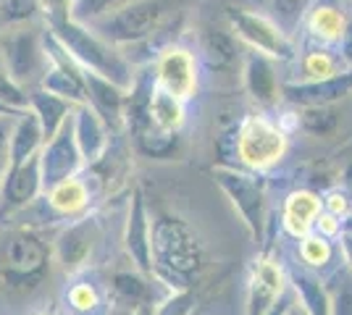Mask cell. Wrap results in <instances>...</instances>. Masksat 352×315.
Listing matches in <instances>:
<instances>
[{"label": "cell", "mask_w": 352, "mask_h": 315, "mask_svg": "<svg viewBox=\"0 0 352 315\" xmlns=\"http://www.w3.org/2000/svg\"><path fill=\"white\" fill-rule=\"evenodd\" d=\"M153 279L168 289H187L190 276L203 263L200 242L192 229L176 215H158L150 221Z\"/></svg>", "instance_id": "1"}, {"label": "cell", "mask_w": 352, "mask_h": 315, "mask_svg": "<svg viewBox=\"0 0 352 315\" xmlns=\"http://www.w3.org/2000/svg\"><path fill=\"white\" fill-rule=\"evenodd\" d=\"M58 37V43L72 56L79 69H87L95 74L111 79L113 84H118L121 90H129L134 82V66L126 60V56L121 53V47L111 45L108 40H103L100 34L89 30L87 24H79V21H63L56 27H47Z\"/></svg>", "instance_id": "2"}, {"label": "cell", "mask_w": 352, "mask_h": 315, "mask_svg": "<svg viewBox=\"0 0 352 315\" xmlns=\"http://www.w3.org/2000/svg\"><path fill=\"white\" fill-rule=\"evenodd\" d=\"M53 266V250L50 244L34 231V229H16L3 244V263H0V281L3 286L19 294L30 297L45 284Z\"/></svg>", "instance_id": "3"}, {"label": "cell", "mask_w": 352, "mask_h": 315, "mask_svg": "<svg viewBox=\"0 0 352 315\" xmlns=\"http://www.w3.org/2000/svg\"><path fill=\"white\" fill-rule=\"evenodd\" d=\"M43 34V21L0 27V53H3L6 74L27 90H34L40 84L43 74L47 71V53H45Z\"/></svg>", "instance_id": "4"}, {"label": "cell", "mask_w": 352, "mask_h": 315, "mask_svg": "<svg viewBox=\"0 0 352 315\" xmlns=\"http://www.w3.org/2000/svg\"><path fill=\"white\" fill-rule=\"evenodd\" d=\"M166 5L163 0H134L129 5L118 8L113 14H105L87 27L95 34H100L111 45L126 47L134 43L147 40L153 32H158L166 24Z\"/></svg>", "instance_id": "5"}, {"label": "cell", "mask_w": 352, "mask_h": 315, "mask_svg": "<svg viewBox=\"0 0 352 315\" xmlns=\"http://www.w3.org/2000/svg\"><path fill=\"white\" fill-rule=\"evenodd\" d=\"M213 179L226 197L232 200V205L239 210L242 221L248 226L250 237L255 242L263 240L265 229V187L261 179L242 174L232 165H216L213 168Z\"/></svg>", "instance_id": "6"}, {"label": "cell", "mask_w": 352, "mask_h": 315, "mask_svg": "<svg viewBox=\"0 0 352 315\" xmlns=\"http://www.w3.org/2000/svg\"><path fill=\"white\" fill-rule=\"evenodd\" d=\"M100 240V221L89 210L79 218H72L60 226L58 237L53 240V263L66 276H74L79 270L89 268V257L95 253V244Z\"/></svg>", "instance_id": "7"}, {"label": "cell", "mask_w": 352, "mask_h": 315, "mask_svg": "<svg viewBox=\"0 0 352 315\" xmlns=\"http://www.w3.org/2000/svg\"><path fill=\"white\" fill-rule=\"evenodd\" d=\"M236 150L239 158L255 168V171H265L274 163H279L281 155L287 152V135L279 126H274L271 121L252 116L239 126V137H236Z\"/></svg>", "instance_id": "8"}, {"label": "cell", "mask_w": 352, "mask_h": 315, "mask_svg": "<svg viewBox=\"0 0 352 315\" xmlns=\"http://www.w3.org/2000/svg\"><path fill=\"white\" fill-rule=\"evenodd\" d=\"M226 16H229V24L236 32V37L245 40L252 50L271 56V58H292V43L271 19L250 14L242 8H226Z\"/></svg>", "instance_id": "9"}, {"label": "cell", "mask_w": 352, "mask_h": 315, "mask_svg": "<svg viewBox=\"0 0 352 315\" xmlns=\"http://www.w3.org/2000/svg\"><path fill=\"white\" fill-rule=\"evenodd\" d=\"M85 168V161L79 155V148L74 142V132H72V116L69 121L60 126L56 135L50 137L40 150V171H43V195L60 184L63 179H72L76 174H82Z\"/></svg>", "instance_id": "10"}, {"label": "cell", "mask_w": 352, "mask_h": 315, "mask_svg": "<svg viewBox=\"0 0 352 315\" xmlns=\"http://www.w3.org/2000/svg\"><path fill=\"white\" fill-rule=\"evenodd\" d=\"M155 84L158 90L174 95L176 100H190L197 90V60L187 47L168 45L155 60Z\"/></svg>", "instance_id": "11"}, {"label": "cell", "mask_w": 352, "mask_h": 315, "mask_svg": "<svg viewBox=\"0 0 352 315\" xmlns=\"http://www.w3.org/2000/svg\"><path fill=\"white\" fill-rule=\"evenodd\" d=\"M43 197V171H40V152L32 155L27 163L8 171L0 187V218H11L14 213L32 205Z\"/></svg>", "instance_id": "12"}, {"label": "cell", "mask_w": 352, "mask_h": 315, "mask_svg": "<svg viewBox=\"0 0 352 315\" xmlns=\"http://www.w3.org/2000/svg\"><path fill=\"white\" fill-rule=\"evenodd\" d=\"M60 307L66 315H113V302L108 289L87 276V268L69 276L60 292Z\"/></svg>", "instance_id": "13"}, {"label": "cell", "mask_w": 352, "mask_h": 315, "mask_svg": "<svg viewBox=\"0 0 352 315\" xmlns=\"http://www.w3.org/2000/svg\"><path fill=\"white\" fill-rule=\"evenodd\" d=\"M72 132L85 165H92L95 161H100L105 150L111 148V142H113L111 137H116L108 129V124L87 103H76L72 108Z\"/></svg>", "instance_id": "14"}, {"label": "cell", "mask_w": 352, "mask_h": 315, "mask_svg": "<svg viewBox=\"0 0 352 315\" xmlns=\"http://www.w3.org/2000/svg\"><path fill=\"white\" fill-rule=\"evenodd\" d=\"M124 250L132 257L137 270L153 276V253H150V215H147L142 189H134L129 197L126 224H124Z\"/></svg>", "instance_id": "15"}, {"label": "cell", "mask_w": 352, "mask_h": 315, "mask_svg": "<svg viewBox=\"0 0 352 315\" xmlns=\"http://www.w3.org/2000/svg\"><path fill=\"white\" fill-rule=\"evenodd\" d=\"M82 82H85V103L108 124V129L118 135L124 129V97L126 90H121L111 79L82 69Z\"/></svg>", "instance_id": "16"}, {"label": "cell", "mask_w": 352, "mask_h": 315, "mask_svg": "<svg viewBox=\"0 0 352 315\" xmlns=\"http://www.w3.org/2000/svg\"><path fill=\"white\" fill-rule=\"evenodd\" d=\"M45 205L58 221H72L92 210V187L87 184L85 174H76L72 179H63L60 184L50 187L43 195Z\"/></svg>", "instance_id": "17"}, {"label": "cell", "mask_w": 352, "mask_h": 315, "mask_svg": "<svg viewBox=\"0 0 352 315\" xmlns=\"http://www.w3.org/2000/svg\"><path fill=\"white\" fill-rule=\"evenodd\" d=\"M281 92H284V97L292 105H302V108H310V105H331L352 92V69L350 71H339V74L329 76V79L284 84Z\"/></svg>", "instance_id": "18"}, {"label": "cell", "mask_w": 352, "mask_h": 315, "mask_svg": "<svg viewBox=\"0 0 352 315\" xmlns=\"http://www.w3.org/2000/svg\"><path fill=\"white\" fill-rule=\"evenodd\" d=\"M284 289H287V284H284V270L279 263L261 260L252 270V279H250L248 315H265L271 310V305L281 297Z\"/></svg>", "instance_id": "19"}, {"label": "cell", "mask_w": 352, "mask_h": 315, "mask_svg": "<svg viewBox=\"0 0 352 315\" xmlns=\"http://www.w3.org/2000/svg\"><path fill=\"white\" fill-rule=\"evenodd\" d=\"M153 284H155V279H153V276H145L142 270H116V273L111 276L108 294H111V302L124 305L126 310L153 307V305H155Z\"/></svg>", "instance_id": "20"}, {"label": "cell", "mask_w": 352, "mask_h": 315, "mask_svg": "<svg viewBox=\"0 0 352 315\" xmlns=\"http://www.w3.org/2000/svg\"><path fill=\"white\" fill-rule=\"evenodd\" d=\"M45 145V135L43 126L37 116L32 113L30 108L21 110L14 119V126H11V142H8V171L19 168L21 163H27L32 155L43 150ZM8 176V174H6Z\"/></svg>", "instance_id": "21"}, {"label": "cell", "mask_w": 352, "mask_h": 315, "mask_svg": "<svg viewBox=\"0 0 352 315\" xmlns=\"http://www.w3.org/2000/svg\"><path fill=\"white\" fill-rule=\"evenodd\" d=\"M321 197L308 192V189H297L292 195L287 197V202H284V226H287V231L292 234V237H308L313 224H316V218L321 215Z\"/></svg>", "instance_id": "22"}, {"label": "cell", "mask_w": 352, "mask_h": 315, "mask_svg": "<svg viewBox=\"0 0 352 315\" xmlns=\"http://www.w3.org/2000/svg\"><path fill=\"white\" fill-rule=\"evenodd\" d=\"M245 87L248 92L263 105H271L276 100V74H274V66L268 56L258 53V50H250L245 53Z\"/></svg>", "instance_id": "23"}, {"label": "cell", "mask_w": 352, "mask_h": 315, "mask_svg": "<svg viewBox=\"0 0 352 315\" xmlns=\"http://www.w3.org/2000/svg\"><path fill=\"white\" fill-rule=\"evenodd\" d=\"M72 108H74V103L63 100V97H58V95H50V92L37 90V87L30 90V110L37 116L40 126H43L45 142H47V139H50V137L56 135L60 126L69 121Z\"/></svg>", "instance_id": "24"}, {"label": "cell", "mask_w": 352, "mask_h": 315, "mask_svg": "<svg viewBox=\"0 0 352 315\" xmlns=\"http://www.w3.org/2000/svg\"><path fill=\"white\" fill-rule=\"evenodd\" d=\"M289 281L294 286V294L302 300V307L308 315H331L329 313V294L326 286L318 279V273L305 266H292L289 268Z\"/></svg>", "instance_id": "25"}, {"label": "cell", "mask_w": 352, "mask_h": 315, "mask_svg": "<svg viewBox=\"0 0 352 315\" xmlns=\"http://www.w3.org/2000/svg\"><path fill=\"white\" fill-rule=\"evenodd\" d=\"M200 56L213 71H226L236 60V40L229 32L206 30L200 34Z\"/></svg>", "instance_id": "26"}, {"label": "cell", "mask_w": 352, "mask_h": 315, "mask_svg": "<svg viewBox=\"0 0 352 315\" xmlns=\"http://www.w3.org/2000/svg\"><path fill=\"white\" fill-rule=\"evenodd\" d=\"M150 124L161 132L179 135V129L184 126V103L176 100L174 95L158 90V84H155L153 97H150Z\"/></svg>", "instance_id": "27"}, {"label": "cell", "mask_w": 352, "mask_h": 315, "mask_svg": "<svg viewBox=\"0 0 352 315\" xmlns=\"http://www.w3.org/2000/svg\"><path fill=\"white\" fill-rule=\"evenodd\" d=\"M132 142L134 148L142 155H147V158H166V155H171L176 150V135L161 132L153 124L147 129H142V132L132 135Z\"/></svg>", "instance_id": "28"}, {"label": "cell", "mask_w": 352, "mask_h": 315, "mask_svg": "<svg viewBox=\"0 0 352 315\" xmlns=\"http://www.w3.org/2000/svg\"><path fill=\"white\" fill-rule=\"evenodd\" d=\"M308 27L313 32V37L318 40H339L342 37V30H344V16L339 14L334 5H318L308 19Z\"/></svg>", "instance_id": "29"}, {"label": "cell", "mask_w": 352, "mask_h": 315, "mask_svg": "<svg viewBox=\"0 0 352 315\" xmlns=\"http://www.w3.org/2000/svg\"><path fill=\"white\" fill-rule=\"evenodd\" d=\"M337 121L339 116L329 108V105H310V108H302L297 113V124L308 132V135L323 137V135H331L337 129Z\"/></svg>", "instance_id": "30"}, {"label": "cell", "mask_w": 352, "mask_h": 315, "mask_svg": "<svg viewBox=\"0 0 352 315\" xmlns=\"http://www.w3.org/2000/svg\"><path fill=\"white\" fill-rule=\"evenodd\" d=\"M27 21H43L40 0H0V27H16Z\"/></svg>", "instance_id": "31"}, {"label": "cell", "mask_w": 352, "mask_h": 315, "mask_svg": "<svg viewBox=\"0 0 352 315\" xmlns=\"http://www.w3.org/2000/svg\"><path fill=\"white\" fill-rule=\"evenodd\" d=\"M129 3H134V0H74L72 19L79 24H89V21H95L105 14H113Z\"/></svg>", "instance_id": "32"}, {"label": "cell", "mask_w": 352, "mask_h": 315, "mask_svg": "<svg viewBox=\"0 0 352 315\" xmlns=\"http://www.w3.org/2000/svg\"><path fill=\"white\" fill-rule=\"evenodd\" d=\"M339 58L331 56L329 50H310L302 58V74L308 76L310 82L316 79H329V76L339 74Z\"/></svg>", "instance_id": "33"}, {"label": "cell", "mask_w": 352, "mask_h": 315, "mask_svg": "<svg viewBox=\"0 0 352 315\" xmlns=\"http://www.w3.org/2000/svg\"><path fill=\"white\" fill-rule=\"evenodd\" d=\"M310 0H271V8H274V24L279 27L284 34L287 32H292L297 24H300V19L305 16L308 11Z\"/></svg>", "instance_id": "34"}, {"label": "cell", "mask_w": 352, "mask_h": 315, "mask_svg": "<svg viewBox=\"0 0 352 315\" xmlns=\"http://www.w3.org/2000/svg\"><path fill=\"white\" fill-rule=\"evenodd\" d=\"M337 286H331L329 294V313L331 315H352V270H342L334 276Z\"/></svg>", "instance_id": "35"}, {"label": "cell", "mask_w": 352, "mask_h": 315, "mask_svg": "<svg viewBox=\"0 0 352 315\" xmlns=\"http://www.w3.org/2000/svg\"><path fill=\"white\" fill-rule=\"evenodd\" d=\"M300 253H302V260L310 268H323L334 255V247L321 234H308V237H302V250Z\"/></svg>", "instance_id": "36"}, {"label": "cell", "mask_w": 352, "mask_h": 315, "mask_svg": "<svg viewBox=\"0 0 352 315\" xmlns=\"http://www.w3.org/2000/svg\"><path fill=\"white\" fill-rule=\"evenodd\" d=\"M0 103L14 108V110H27L30 108V90L21 87L19 82H14L11 76L0 74Z\"/></svg>", "instance_id": "37"}, {"label": "cell", "mask_w": 352, "mask_h": 315, "mask_svg": "<svg viewBox=\"0 0 352 315\" xmlns=\"http://www.w3.org/2000/svg\"><path fill=\"white\" fill-rule=\"evenodd\" d=\"M74 0H40V14L45 27H56L72 19Z\"/></svg>", "instance_id": "38"}, {"label": "cell", "mask_w": 352, "mask_h": 315, "mask_svg": "<svg viewBox=\"0 0 352 315\" xmlns=\"http://www.w3.org/2000/svg\"><path fill=\"white\" fill-rule=\"evenodd\" d=\"M16 116H3L0 119V187L8 174V142H11V126Z\"/></svg>", "instance_id": "39"}, {"label": "cell", "mask_w": 352, "mask_h": 315, "mask_svg": "<svg viewBox=\"0 0 352 315\" xmlns=\"http://www.w3.org/2000/svg\"><path fill=\"white\" fill-rule=\"evenodd\" d=\"M326 210H329L331 215H337V218L347 215V210H350V197H347V192H342V189L329 192V195H326Z\"/></svg>", "instance_id": "40"}, {"label": "cell", "mask_w": 352, "mask_h": 315, "mask_svg": "<svg viewBox=\"0 0 352 315\" xmlns=\"http://www.w3.org/2000/svg\"><path fill=\"white\" fill-rule=\"evenodd\" d=\"M339 53H342V60L352 63V21H344V30L339 37Z\"/></svg>", "instance_id": "41"}, {"label": "cell", "mask_w": 352, "mask_h": 315, "mask_svg": "<svg viewBox=\"0 0 352 315\" xmlns=\"http://www.w3.org/2000/svg\"><path fill=\"white\" fill-rule=\"evenodd\" d=\"M337 240H339L342 253H344V260H347V266H350V270H352V231H339Z\"/></svg>", "instance_id": "42"}, {"label": "cell", "mask_w": 352, "mask_h": 315, "mask_svg": "<svg viewBox=\"0 0 352 315\" xmlns=\"http://www.w3.org/2000/svg\"><path fill=\"white\" fill-rule=\"evenodd\" d=\"M342 184H344V189H347V197H350L352 202V163L344 168V176H342Z\"/></svg>", "instance_id": "43"}, {"label": "cell", "mask_w": 352, "mask_h": 315, "mask_svg": "<svg viewBox=\"0 0 352 315\" xmlns=\"http://www.w3.org/2000/svg\"><path fill=\"white\" fill-rule=\"evenodd\" d=\"M19 113H21V110H14V108L0 103V119H3V116H19Z\"/></svg>", "instance_id": "44"}, {"label": "cell", "mask_w": 352, "mask_h": 315, "mask_svg": "<svg viewBox=\"0 0 352 315\" xmlns=\"http://www.w3.org/2000/svg\"><path fill=\"white\" fill-rule=\"evenodd\" d=\"M339 224H342V231H352V215L344 218V221H339Z\"/></svg>", "instance_id": "45"}, {"label": "cell", "mask_w": 352, "mask_h": 315, "mask_svg": "<svg viewBox=\"0 0 352 315\" xmlns=\"http://www.w3.org/2000/svg\"><path fill=\"white\" fill-rule=\"evenodd\" d=\"M6 71V66H3V53H0V74Z\"/></svg>", "instance_id": "46"}, {"label": "cell", "mask_w": 352, "mask_h": 315, "mask_svg": "<svg viewBox=\"0 0 352 315\" xmlns=\"http://www.w3.org/2000/svg\"><path fill=\"white\" fill-rule=\"evenodd\" d=\"M287 315H297V313H294V307H292V310H289V313H287Z\"/></svg>", "instance_id": "47"}, {"label": "cell", "mask_w": 352, "mask_h": 315, "mask_svg": "<svg viewBox=\"0 0 352 315\" xmlns=\"http://www.w3.org/2000/svg\"><path fill=\"white\" fill-rule=\"evenodd\" d=\"M37 315H53V313H37Z\"/></svg>", "instance_id": "48"}]
</instances>
